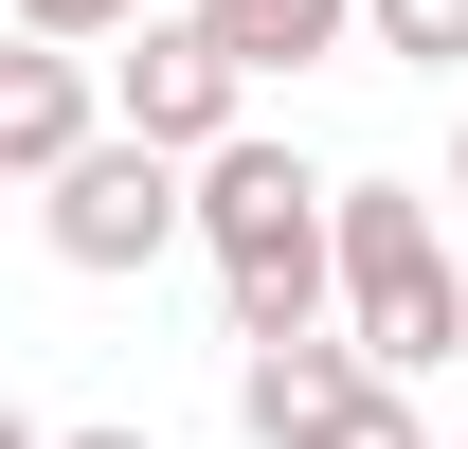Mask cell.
I'll return each instance as SVG.
<instances>
[{"label":"cell","instance_id":"30bf717a","mask_svg":"<svg viewBox=\"0 0 468 449\" xmlns=\"http://www.w3.org/2000/svg\"><path fill=\"white\" fill-rule=\"evenodd\" d=\"M451 198H468V126H451Z\"/></svg>","mask_w":468,"mask_h":449},{"label":"cell","instance_id":"5b68a950","mask_svg":"<svg viewBox=\"0 0 468 449\" xmlns=\"http://www.w3.org/2000/svg\"><path fill=\"white\" fill-rule=\"evenodd\" d=\"M234 37V72L252 90H289V72H324V55H360V0H198Z\"/></svg>","mask_w":468,"mask_h":449},{"label":"cell","instance_id":"ba28073f","mask_svg":"<svg viewBox=\"0 0 468 449\" xmlns=\"http://www.w3.org/2000/svg\"><path fill=\"white\" fill-rule=\"evenodd\" d=\"M18 37H126V18H180V0H0Z\"/></svg>","mask_w":468,"mask_h":449},{"label":"cell","instance_id":"6da1fadb","mask_svg":"<svg viewBox=\"0 0 468 449\" xmlns=\"http://www.w3.org/2000/svg\"><path fill=\"white\" fill-rule=\"evenodd\" d=\"M343 324L397 378L468 360V252L432 234V180H343Z\"/></svg>","mask_w":468,"mask_h":449},{"label":"cell","instance_id":"52a82bcc","mask_svg":"<svg viewBox=\"0 0 468 449\" xmlns=\"http://www.w3.org/2000/svg\"><path fill=\"white\" fill-rule=\"evenodd\" d=\"M360 55H397V72H468V0H360Z\"/></svg>","mask_w":468,"mask_h":449},{"label":"cell","instance_id":"277c9868","mask_svg":"<svg viewBox=\"0 0 468 449\" xmlns=\"http://www.w3.org/2000/svg\"><path fill=\"white\" fill-rule=\"evenodd\" d=\"M109 72H90V37H37V55H0V162L18 180H55V162H90L109 144Z\"/></svg>","mask_w":468,"mask_h":449},{"label":"cell","instance_id":"7a4b0ae2","mask_svg":"<svg viewBox=\"0 0 468 449\" xmlns=\"http://www.w3.org/2000/svg\"><path fill=\"white\" fill-rule=\"evenodd\" d=\"M37 234H55V270L126 287V270H163L180 234H198V162H180V144H144V126H109L90 162L37 180Z\"/></svg>","mask_w":468,"mask_h":449},{"label":"cell","instance_id":"8992f818","mask_svg":"<svg viewBox=\"0 0 468 449\" xmlns=\"http://www.w3.org/2000/svg\"><path fill=\"white\" fill-rule=\"evenodd\" d=\"M289 449H432V413H414V378L378 360V378H343V395H324V413H306Z\"/></svg>","mask_w":468,"mask_h":449},{"label":"cell","instance_id":"9c48e42d","mask_svg":"<svg viewBox=\"0 0 468 449\" xmlns=\"http://www.w3.org/2000/svg\"><path fill=\"white\" fill-rule=\"evenodd\" d=\"M55 449H163V432H126V413H90V432H55Z\"/></svg>","mask_w":468,"mask_h":449},{"label":"cell","instance_id":"3957f363","mask_svg":"<svg viewBox=\"0 0 468 449\" xmlns=\"http://www.w3.org/2000/svg\"><path fill=\"white\" fill-rule=\"evenodd\" d=\"M109 109L144 126V144H180V162H198V144H234V126H252V72H234V37L198 18V0H180V18H126Z\"/></svg>","mask_w":468,"mask_h":449}]
</instances>
